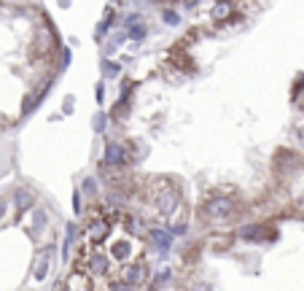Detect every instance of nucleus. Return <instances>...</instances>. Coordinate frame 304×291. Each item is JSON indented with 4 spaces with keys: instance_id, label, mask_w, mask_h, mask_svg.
Segmentation results:
<instances>
[{
    "instance_id": "5",
    "label": "nucleus",
    "mask_w": 304,
    "mask_h": 291,
    "mask_svg": "<svg viewBox=\"0 0 304 291\" xmlns=\"http://www.w3.org/2000/svg\"><path fill=\"white\" fill-rule=\"evenodd\" d=\"M30 205H33V194L27 192V189H19V192H16V208H19V210H27Z\"/></svg>"
},
{
    "instance_id": "12",
    "label": "nucleus",
    "mask_w": 304,
    "mask_h": 291,
    "mask_svg": "<svg viewBox=\"0 0 304 291\" xmlns=\"http://www.w3.org/2000/svg\"><path fill=\"white\" fill-rule=\"evenodd\" d=\"M110 291H132V286H129V283H113Z\"/></svg>"
},
{
    "instance_id": "15",
    "label": "nucleus",
    "mask_w": 304,
    "mask_h": 291,
    "mask_svg": "<svg viewBox=\"0 0 304 291\" xmlns=\"http://www.w3.org/2000/svg\"><path fill=\"white\" fill-rule=\"evenodd\" d=\"M105 73H110V76H116V73H119V68H116V65H105Z\"/></svg>"
},
{
    "instance_id": "16",
    "label": "nucleus",
    "mask_w": 304,
    "mask_h": 291,
    "mask_svg": "<svg viewBox=\"0 0 304 291\" xmlns=\"http://www.w3.org/2000/svg\"><path fill=\"white\" fill-rule=\"evenodd\" d=\"M299 81H301V84H304V73H301V76H299Z\"/></svg>"
},
{
    "instance_id": "10",
    "label": "nucleus",
    "mask_w": 304,
    "mask_h": 291,
    "mask_svg": "<svg viewBox=\"0 0 304 291\" xmlns=\"http://www.w3.org/2000/svg\"><path fill=\"white\" fill-rule=\"evenodd\" d=\"M164 22H167V24H178L180 19H178L175 11H164Z\"/></svg>"
},
{
    "instance_id": "9",
    "label": "nucleus",
    "mask_w": 304,
    "mask_h": 291,
    "mask_svg": "<svg viewBox=\"0 0 304 291\" xmlns=\"http://www.w3.org/2000/svg\"><path fill=\"white\" fill-rule=\"evenodd\" d=\"M151 234H154V240L159 243V246H161V248H167V243H170V237H167V232H161V229H156V232H151Z\"/></svg>"
},
{
    "instance_id": "6",
    "label": "nucleus",
    "mask_w": 304,
    "mask_h": 291,
    "mask_svg": "<svg viewBox=\"0 0 304 291\" xmlns=\"http://www.w3.org/2000/svg\"><path fill=\"white\" fill-rule=\"evenodd\" d=\"M140 280H143V267H132V270L127 272V280H124V283L135 286V283H140Z\"/></svg>"
},
{
    "instance_id": "7",
    "label": "nucleus",
    "mask_w": 304,
    "mask_h": 291,
    "mask_svg": "<svg viewBox=\"0 0 304 291\" xmlns=\"http://www.w3.org/2000/svg\"><path fill=\"white\" fill-rule=\"evenodd\" d=\"M240 234H242L245 240H253V237H261L264 229H259V227H242V229H240Z\"/></svg>"
},
{
    "instance_id": "11",
    "label": "nucleus",
    "mask_w": 304,
    "mask_h": 291,
    "mask_svg": "<svg viewBox=\"0 0 304 291\" xmlns=\"http://www.w3.org/2000/svg\"><path fill=\"white\" fill-rule=\"evenodd\" d=\"M46 267H49V261H46V256H43V261L38 264V272H35V275H38V278H43V275H46Z\"/></svg>"
},
{
    "instance_id": "1",
    "label": "nucleus",
    "mask_w": 304,
    "mask_h": 291,
    "mask_svg": "<svg viewBox=\"0 0 304 291\" xmlns=\"http://www.w3.org/2000/svg\"><path fill=\"white\" fill-rule=\"evenodd\" d=\"M232 213H234V202L226 200V197H213V200L205 205L207 219H229Z\"/></svg>"
},
{
    "instance_id": "14",
    "label": "nucleus",
    "mask_w": 304,
    "mask_h": 291,
    "mask_svg": "<svg viewBox=\"0 0 304 291\" xmlns=\"http://www.w3.org/2000/svg\"><path fill=\"white\" fill-rule=\"evenodd\" d=\"M129 19H132V24H135L140 16H129ZM132 35H135V38H140V35H143V30H140V27H135V30H132Z\"/></svg>"
},
{
    "instance_id": "4",
    "label": "nucleus",
    "mask_w": 304,
    "mask_h": 291,
    "mask_svg": "<svg viewBox=\"0 0 304 291\" xmlns=\"http://www.w3.org/2000/svg\"><path fill=\"white\" fill-rule=\"evenodd\" d=\"M108 234V224L105 221H94L92 227H89V237L92 240H102Z\"/></svg>"
},
{
    "instance_id": "2",
    "label": "nucleus",
    "mask_w": 304,
    "mask_h": 291,
    "mask_svg": "<svg viewBox=\"0 0 304 291\" xmlns=\"http://www.w3.org/2000/svg\"><path fill=\"white\" fill-rule=\"evenodd\" d=\"M156 205H159V210L164 213V216H170L175 210V205H178V194L173 192V189H164L159 194V200H156Z\"/></svg>"
},
{
    "instance_id": "3",
    "label": "nucleus",
    "mask_w": 304,
    "mask_h": 291,
    "mask_svg": "<svg viewBox=\"0 0 304 291\" xmlns=\"http://www.w3.org/2000/svg\"><path fill=\"white\" fill-rule=\"evenodd\" d=\"M121 159H124V148L116 146V143H110L105 148V162L108 165H121Z\"/></svg>"
},
{
    "instance_id": "8",
    "label": "nucleus",
    "mask_w": 304,
    "mask_h": 291,
    "mask_svg": "<svg viewBox=\"0 0 304 291\" xmlns=\"http://www.w3.org/2000/svg\"><path fill=\"white\" fill-rule=\"evenodd\" d=\"M105 267H108V259H105V256H94V259H92V270H94V272H102Z\"/></svg>"
},
{
    "instance_id": "13",
    "label": "nucleus",
    "mask_w": 304,
    "mask_h": 291,
    "mask_svg": "<svg viewBox=\"0 0 304 291\" xmlns=\"http://www.w3.org/2000/svg\"><path fill=\"white\" fill-rule=\"evenodd\" d=\"M226 14H229V6H218L213 11V16H226Z\"/></svg>"
}]
</instances>
